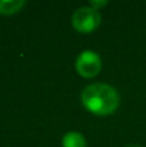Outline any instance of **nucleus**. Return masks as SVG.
<instances>
[{
  "label": "nucleus",
  "mask_w": 146,
  "mask_h": 147,
  "mask_svg": "<svg viewBox=\"0 0 146 147\" xmlns=\"http://www.w3.org/2000/svg\"><path fill=\"white\" fill-rule=\"evenodd\" d=\"M87 146V141H85L84 136L79 132H67L66 134L62 137V147H85Z\"/></svg>",
  "instance_id": "5"
},
{
  "label": "nucleus",
  "mask_w": 146,
  "mask_h": 147,
  "mask_svg": "<svg viewBox=\"0 0 146 147\" xmlns=\"http://www.w3.org/2000/svg\"><path fill=\"white\" fill-rule=\"evenodd\" d=\"M109 1H97V0H92V1L89 3V7H92L93 9H96V10H98L100 8H102V7H105L106 4H107Z\"/></svg>",
  "instance_id": "6"
},
{
  "label": "nucleus",
  "mask_w": 146,
  "mask_h": 147,
  "mask_svg": "<svg viewBox=\"0 0 146 147\" xmlns=\"http://www.w3.org/2000/svg\"><path fill=\"white\" fill-rule=\"evenodd\" d=\"M101 14L92 7H80L72 13L71 25L78 32L91 34L101 25Z\"/></svg>",
  "instance_id": "2"
},
{
  "label": "nucleus",
  "mask_w": 146,
  "mask_h": 147,
  "mask_svg": "<svg viewBox=\"0 0 146 147\" xmlns=\"http://www.w3.org/2000/svg\"><path fill=\"white\" fill-rule=\"evenodd\" d=\"M26 5L25 0H0V14L10 16L16 14L23 9Z\"/></svg>",
  "instance_id": "4"
},
{
  "label": "nucleus",
  "mask_w": 146,
  "mask_h": 147,
  "mask_svg": "<svg viewBox=\"0 0 146 147\" xmlns=\"http://www.w3.org/2000/svg\"><path fill=\"white\" fill-rule=\"evenodd\" d=\"M80 101L91 114L97 116H109L119 107L120 97L114 86L103 83H96L83 89Z\"/></svg>",
  "instance_id": "1"
},
{
  "label": "nucleus",
  "mask_w": 146,
  "mask_h": 147,
  "mask_svg": "<svg viewBox=\"0 0 146 147\" xmlns=\"http://www.w3.org/2000/svg\"><path fill=\"white\" fill-rule=\"evenodd\" d=\"M76 72L84 79H92L100 74L102 69L101 57L93 51H83L75 61Z\"/></svg>",
  "instance_id": "3"
}]
</instances>
